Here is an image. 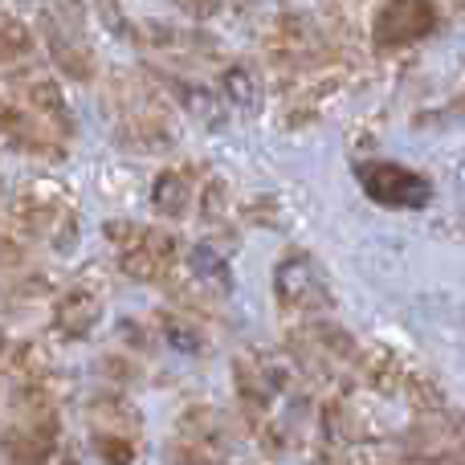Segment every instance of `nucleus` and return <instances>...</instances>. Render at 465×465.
<instances>
[{
  "label": "nucleus",
  "mask_w": 465,
  "mask_h": 465,
  "mask_svg": "<svg viewBox=\"0 0 465 465\" xmlns=\"http://www.w3.org/2000/svg\"><path fill=\"white\" fill-rule=\"evenodd\" d=\"M106 237L119 249V265L127 278L135 282H172V270L180 262V245L172 232L147 229V225H131V221H111Z\"/></svg>",
  "instance_id": "1"
},
{
  "label": "nucleus",
  "mask_w": 465,
  "mask_h": 465,
  "mask_svg": "<svg viewBox=\"0 0 465 465\" xmlns=\"http://www.w3.org/2000/svg\"><path fill=\"white\" fill-rule=\"evenodd\" d=\"M29 54H33V33L25 29L16 16H8L5 21V65L13 70L16 62H29Z\"/></svg>",
  "instance_id": "16"
},
{
  "label": "nucleus",
  "mask_w": 465,
  "mask_h": 465,
  "mask_svg": "<svg viewBox=\"0 0 465 465\" xmlns=\"http://www.w3.org/2000/svg\"><path fill=\"white\" fill-rule=\"evenodd\" d=\"M188 270H193V278L204 282V286H229V262L209 245H196L193 253H188Z\"/></svg>",
  "instance_id": "12"
},
{
  "label": "nucleus",
  "mask_w": 465,
  "mask_h": 465,
  "mask_svg": "<svg viewBox=\"0 0 465 465\" xmlns=\"http://www.w3.org/2000/svg\"><path fill=\"white\" fill-rule=\"evenodd\" d=\"M98 314H103V302L90 290H70L54 306V331L62 339H86L98 327Z\"/></svg>",
  "instance_id": "7"
},
{
  "label": "nucleus",
  "mask_w": 465,
  "mask_h": 465,
  "mask_svg": "<svg viewBox=\"0 0 465 465\" xmlns=\"http://www.w3.org/2000/svg\"><path fill=\"white\" fill-rule=\"evenodd\" d=\"M221 90H225V98L232 106H241V111H253V106L262 103L257 82H253V74H249L245 65H229V70L221 74Z\"/></svg>",
  "instance_id": "13"
},
{
  "label": "nucleus",
  "mask_w": 465,
  "mask_h": 465,
  "mask_svg": "<svg viewBox=\"0 0 465 465\" xmlns=\"http://www.w3.org/2000/svg\"><path fill=\"white\" fill-rule=\"evenodd\" d=\"M13 225L25 229V237H41L65 245L74 241V209L57 193L45 188H21L13 201Z\"/></svg>",
  "instance_id": "4"
},
{
  "label": "nucleus",
  "mask_w": 465,
  "mask_h": 465,
  "mask_svg": "<svg viewBox=\"0 0 465 465\" xmlns=\"http://www.w3.org/2000/svg\"><path fill=\"white\" fill-rule=\"evenodd\" d=\"M453 465H465V450H458V453H453Z\"/></svg>",
  "instance_id": "18"
},
{
  "label": "nucleus",
  "mask_w": 465,
  "mask_h": 465,
  "mask_svg": "<svg viewBox=\"0 0 465 465\" xmlns=\"http://www.w3.org/2000/svg\"><path fill=\"white\" fill-rule=\"evenodd\" d=\"M433 21H437L433 0H384L371 37H376V49L396 54V49H409V45H417L420 37H429Z\"/></svg>",
  "instance_id": "5"
},
{
  "label": "nucleus",
  "mask_w": 465,
  "mask_h": 465,
  "mask_svg": "<svg viewBox=\"0 0 465 465\" xmlns=\"http://www.w3.org/2000/svg\"><path fill=\"white\" fill-rule=\"evenodd\" d=\"M45 41H49V54H54L57 65H62L65 78H74V82H90V78H94V62H90V49L82 45V41L74 37L65 25L45 21Z\"/></svg>",
  "instance_id": "8"
},
{
  "label": "nucleus",
  "mask_w": 465,
  "mask_h": 465,
  "mask_svg": "<svg viewBox=\"0 0 465 465\" xmlns=\"http://www.w3.org/2000/svg\"><path fill=\"white\" fill-rule=\"evenodd\" d=\"M152 209L160 217H172L180 221L188 209H193V180L184 176L180 168H168L152 180Z\"/></svg>",
  "instance_id": "10"
},
{
  "label": "nucleus",
  "mask_w": 465,
  "mask_h": 465,
  "mask_svg": "<svg viewBox=\"0 0 465 465\" xmlns=\"http://www.w3.org/2000/svg\"><path fill=\"white\" fill-rule=\"evenodd\" d=\"M168 458H172V465H225V453L213 450V445L193 441V437H176Z\"/></svg>",
  "instance_id": "15"
},
{
  "label": "nucleus",
  "mask_w": 465,
  "mask_h": 465,
  "mask_svg": "<svg viewBox=\"0 0 465 465\" xmlns=\"http://www.w3.org/2000/svg\"><path fill=\"white\" fill-rule=\"evenodd\" d=\"M355 180L384 209H420V204H429V180L420 172L404 168V163L363 160V163H355Z\"/></svg>",
  "instance_id": "3"
},
{
  "label": "nucleus",
  "mask_w": 465,
  "mask_h": 465,
  "mask_svg": "<svg viewBox=\"0 0 465 465\" xmlns=\"http://www.w3.org/2000/svg\"><path fill=\"white\" fill-rule=\"evenodd\" d=\"M94 453L106 465H131L135 461V433H114V429H94Z\"/></svg>",
  "instance_id": "14"
},
{
  "label": "nucleus",
  "mask_w": 465,
  "mask_h": 465,
  "mask_svg": "<svg viewBox=\"0 0 465 465\" xmlns=\"http://www.w3.org/2000/svg\"><path fill=\"white\" fill-rule=\"evenodd\" d=\"M21 106H29L33 114L49 123L57 131H70V103H65L62 86L49 78H37V82H25L21 86Z\"/></svg>",
  "instance_id": "9"
},
{
  "label": "nucleus",
  "mask_w": 465,
  "mask_h": 465,
  "mask_svg": "<svg viewBox=\"0 0 465 465\" xmlns=\"http://www.w3.org/2000/svg\"><path fill=\"white\" fill-rule=\"evenodd\" d=\"M273 294H278L282 311L302 314V319H322L335 306L322 265L311 253H302V249H294V253H286L278 262V270H273Z\"/></svg>",
  "instance_id": "2"
},
{
  "label": "nucleus",
  "mask_w": 465,
  "mask_h": 465,
  "mask_svg": "<svg viewBox=\"0 0 465 465\" xmlns=\"http://www.w3.org/2000/svg\"><path fill=\"white\" fill-rule=\"evenodd\" d=\"M401 465H437V461H429V458H409V461H401Z\"/></svg>",
  "instance_id": "17"
},
{
  "label": "nucleus",
  "mask_w": 465,
  "mask_h": 465,
  "mask_svg": "<svg viewBox=\"0 0 465 465\" xmlns=\"http://www.w3.org/2000/svg\"><path fill=\"white\" fill-rule=\"evenodd\" d=\"M160 335L168 339V347H176V351H184V355L204 351L201 327H196L193 319H184V314H163V319H160Z\"/></svg>",
  "instance_id": "11"
},
{
  "label": "nucleus",
  "mask_w": 465,
  "mask_h": 465,
  "mask_svg": "<svg viewBox=\"0 0 465 465\" xmlns=\"http://www.w3.org/2000/svg\"><path fill=\"white\" fill-rule=\"evenodd\" d=\"M5 139H8V147L21 155H41V160H62L65 155L62 131L49 127L41 114H33L29 106H21L16 98L5 103Z\"/></svg>",
  "instance_id": "6"
}]
</instances>
